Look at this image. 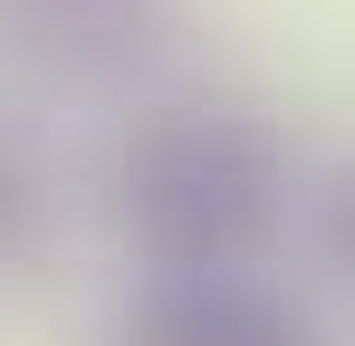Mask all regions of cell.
<instances>
[{"label": "cell", "mask_w": 355, "mask_h": 346, "mask_svg": "<svg viewBox=\"0 0 355 346\" xmlns=\"http://www.w3.org/2000/svg\"><path fill=\"white\" fill-rule=\"evenodd\" d=\"M116 231L154 279H221L250 270L288 212V145L231 97L144 106L116 145Z\"/></svg>", "instance_id": "obj_1"}, {"label": "cell", "mask_w": 355, "mask_h": 346, "mask_svg": "<svg viewBox=\"0 0 355 346\" xmlns=\"http://www.w3.org/2000/svg\"><path fill=\"white\" fill-rule=\"evenodd\" d=\"M116 346H327L288 288L221 270V279H144L116 318Z\"/></svg>", "instance_id": "obj_2"}, {"label": "cell", "mask_w": 355, "mask_h": 346, "mask_svg": "<svg viewBox=\"0 0 355 346\" xmlns=\"http://www.w3.org/2000/svg\"><path fill=\"white\" fill-rule=\"evenodd\" d=\"M0 29L58 77H116L164 39V0H0Z\"/></svg>", "instance_id": "obj_3"}, {"label": "cell", "mask_w": 355, "mask_h": 346, "mask_svg": "<svg viewBox=\"0 0 355 346\" xmlns=\"http://www.w3.org/2000/svg\"><path fill=\"white\" fill-rule=\"evenodd\" d=\"M29 231H39V173L0 145V260H10V250H29Z\"/></svg>", "instance_id": "obj_4"}, {"label": "cell", "mask_w": 355, "mask_h": 346, "mask_svg": "<svg viewBox=\"0 0 355 346\" xmlns=\"http://www.w3.org/2000/svg\"><path fill=\"white\" fill-rule=\"evenodd\" d=\"M317 250L336 260V279H355V164L327 183V202H317Z\"/></svg>", "instance_id": "obj_5"}]
</instances>
